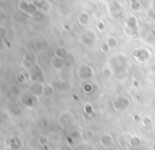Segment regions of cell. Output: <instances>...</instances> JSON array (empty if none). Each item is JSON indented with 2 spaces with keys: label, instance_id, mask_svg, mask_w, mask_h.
Here are the masks:
<instances>
[{
  "label": "cell",
  "instance_id": "6da1fadb",
  "mask_svg": "<svg viewBox=\"0 0 155 150\" xmlns=\"http://www.w3.org/2000/svg\"><path fill=\"white\" fill-rule=\"evenodd\" d=\"M109 65L116 78H119V75L120 77H124L129 70L128 57L123 53H116L111 56L109 59Z\"/></svg>",
  "mask_w": 155,
  "mask_h": 150
},
{
  "label": "cell",
  "instance_id": "7a4b0ae2",
  "mask_svg": "<svg viewBox=\"0 0 155 150\" xmlns=\"http://www.w3.org/2000/svg\"><path fill=\"white\" fill-rule=\"evenodd\" d=\"M112 105L114 110H116L118 112H124L130 108L131 99L126 95H118V96L113 99Z\"/></svg>",
  "mask_w": 155,
  "mask_h": 150
},
{
  "label": "cell",
  "instance_id": "3957f363",
  "mask_svg": "<svg viewBox=\"0 0 155 150\" xmlns=\"http://www.w3.org/2000/svg\"><path fill=\"white\" fill-rule=\"evenodd\" d=\"M77 76L82 82H89L94 76V69L90 65H87V64L81 65L77 69Z\"/></svg>",
  "mask_w": 155,
  "mask_h": 150
},
{
  "label": "cell",
  "instance_id": "277c9868",
  "mask_svg": "<svg viewBox=\"0 0 155 150\" xmlns=\"http://www.w3.org/2000/svg\"><path fill=\"white\" fill-rule=\"evenodd\" d=\"M79 41L84 45L92 47L94 43L97 41V34H96V32L94 30H86L80 35Z\"/></svg>",
  "mask_w": 155,
  "mask_h": 150
},
{
  "label": "cell",
  "instance_id": "5b68a950",
  "mask_svg": "<svg viewBox=\"0 0 155 150\" xmlns=\"http://www.w3.org/2000/svg\"><path fill=\"white\" fill-rule=\"evenodd\" d=\"M29 76H30V79L33 82H41L42 84L43 80H45V75H43L42 70L38 66H34L32 68H30Z\"/></svg>",
  "mask_w": 155,
  "mask_h": 150
},
{
  "label": "cell",
  "instance_id": "8992f818",
  "mask_svg": "<svg viewBox=\"0 0 155 150\" xmlns=\"http://www.w3.org/2000/svg\"><path fill=\"white\" fill-rule=\"evenodd\" d=\"M59 123L62 127L69 128L75 124V116L73 115V113L70 111L62 112L59 116Z\"/></svg>",
  "mask_w": 155,
  "mask_h": 150
},
{
  "label": "cell",
  "instance_id": "52a82bcc",
  "mask_svg": "<svg viewBox=\"0 0 155 150\" xmlns=\"http://www.w3.org/2000/svg\"><path fill=\"white\" fill-rule=\"evenodd\" d=\"M19 8H20L23 13H25V14H28V15H31V16H33V15L37 12L36 6H35L32 2H29V1H27V0H22V1L20 2Z\"/></svg>",
  "mask_w": 155,
  "mask_h": 150
},
{
  "label": "cell",
  "instance_id": "ba28073f",
  "mask_svg": "<svg viewBox=\"0 0 155 150\" xmlns=\"http://www.w3.org/2000/svg\"><path fill=\"white\" fill-rule=\"evenodd\" d=\"M35 97L36 96H34L31 93H25V94H23L22 96L20 97V103L22 104L25 108H33L35 106V103H36Z\"/></svg>",
  "mask_w": 155,
  "mask_h": 150
},
{
  "label": "cell",
  "instance_id": "9c48e42d",
  "mask_svg": "<svg viewBox=\"0 0 155 150\" xmlns=\"http://www.w3.org/2000/svg\"><path fill=\"white\" fill-rule=\"evenodd\" d=\"M99 144L104 148H109L113 145V136L110 133H104L99 138Z\"/></svg>",
  "mask_w": 155,
  "mask_h": 150
},
{
  "label": "cell",
  "instance_id": "30bf717a",
  "mask_svg": "<svg viewBox=\"0 0 155 150\" xmlns=\"http://www.w3.org/2000/svg\"><path fill=\"white\" fill-rule=\"evenodd\" d=\"M124 25H126L127 29H129L130 31L132 30H136L138 27V19L134 15H129L128 18L124 20Z\"/></svg>",
  "mask_w": 155,
  "mask_h": 150
},
{
  "label": "cell",
  "instance_id": "8fae6325",
  "mask_svg": "<svg viewBox=\"0 0 155 150\" xmlns=\"http://www.w3.org/2000/svg\"><path fill=\"white\" fill-rule=\"evenodd\" d=\"M22 60L27 66H30V68L36 66V55L33 52H27L22 55Z\"/></svg>",
  "mask_w": 155,
  "mask_h": 150
},
{
  "label": "cell",
  "instance_id": "7c38bea8",
  "mask_svg": "<svg viewBox=\"0 0 155 150\" xmlns=\"http://www.w3.org/2000/svg\"><path fill=\"white\" fill-rule=\"evenodd\" d=\"M43 87L41 82H33L30 87V93L34 96H40L43 94Z\"/></svg>",
  "mask_w": 155,
  "mask_h": 150
},
{
  "label": "cell",
  "instance_id": "4fadbf2b",
  "mask_svg": "<svg viewBox=\"0 0 155 150\" xmlns=\"http://www.w3.org/2000/svg\"><path fill=\"white\" fill-rule=\"evenodd\" d=\"M77 20L80 25L82 27H88L91 22V16L89 12H81L77 17Z\"/></svg>",
  "mask_w": 155,
  "mask_h": 150
},
{
  "label": "cell",
  "instance_id": "5bb4252c",
  "mask_svg": "<svg viewBox=\"0 0 155 150\" xmlns=\"http://www.w3.org/2000/svg\"><path fill=\"white\" fill-rule=\"evenodd\" d=\"M51 65H52V68L56 71H59V70H62L65 66V59H62V58H59V57H54L51 62Z\"/></svg>",
  "mask_w": 155,
  "mask_h": 150
},
{
  "label": "cell",
  "instance_id": "9a60e30c",
  "mask_svg": "<svg viewBox=\"0 0 155 150\" xmlns=\"http://www.w3.org/2000/svg\"><path fill=\"white\" fill-rule=\"evenodd\" d=\"M32 3L36 6L38 11H42V12L47 13L48 10H49V3H48L47 0H33Z\"/></svg>",
  "mask_w": 155,
  "mask_h": 150
},
{
  "label": "cell",
  "instance_id": "2e32d148",
  "mask_svg": "<svg viewBox=\"0 0 155 150\" xmlns=\"http://www.w3.org/2000/svg\"><path fill=\"white\" fill-rule=\"evenodd\" d=\"M128 145L133 149H136V148H139L141 146V140L139 136L137 135H131L129 136V142H128Z\"/></svg>",
  "mask_w": 155,
  "mask_h": 150
},
{
  "label": "cell",
  "instance_id": "e0dca14e",
  "mask_svg": "<svg viewBox=\"0 0 155 150\" xmlns=\"http://www.w3.org/2000/svg\"><path fill=\"white\" fill-rule=\"evenodd\" d=\"M70 53H69V50L64 47H58L57 49L55 50V56L56 57H59L62 58V59H67L69 57Z\"/></svg>",
  "mask_w": 155,
  "mask_h": 150
},
{
  "label": "cell",
  "instance_id": "ac0fdd59",
  "mask_svg": "<svg viewBox=\"0 0 155 150\" xmlns=\"http://www.w3.org/2000/svg\"><path fill=\"white\" fill-rule=\"evenodd\" d=\"M151 58V52H150L149 49H146V48H141V54L140 57L138 58L137 62H146Z\"/></svg>",
  "mask_w": 155,
  "mask_h": 150
},
{
  "label": "cell",
  "instance_id": "d6986e66",
  "mask_svg": "<svg viewBox=\"0 0 155 150\" xmlns=\"http://www.w3.org/2000/svg\"><path fill=\"white\" fill-rule=\"evenodd\" d=\"M94 136H95V133H94V131L93 130H91V129H87V130H84V132H82V134H81V138H82V140L84 141V142H91V141L94 138Z\"/></svg>",
  "mask_w": 155,
  "mask_h": 150
},
{
  "label": "cell",
  "instance_id": "ffe728a7",
  "mask_svg": "<svg viewBox=\"0 0 155 150\" xmlns=\"http://www.w3.org/2000/svg\"><path fill=\"white\" fill-rule=\"evenodd\" d=\"M55 93V88L52 85H45L43 87V96L45 97H52Z\"/></svg>",
  "mask_w": 155,
  "mask_h": 150
},
{
  "label": "cell",
  "instance_id": "44dd1931",
  "mask_svg": "<svg viewBox=\"0 0 155 150\" xmlns=\"http://www.w3.org/2000/svg\"><path fill=\"white\" fill-rule=\"evenodd\" d=\"M106 42L108 43L110 49L113 50V49H116L117 45H118V39L115 37V36H109V37L107 38Z\"/></svg>",
  "mask_w": 155,
  "mask_h": 150
},
{
  "label": "cell",
  "instance_id": "7402d4cb",
  "mask_svg": "<svg viewBox=\"0 0 155 150\" xmlns=\"http://www.w3.org/2000/svg\"><path fill=\"white\" fill-rule=\"evenodd\" d=\"M101 74L104 76L106 79H110L112 76H114V73H113V70L111 69L110 66H107V67H104L102 68V71H101Z\"/></svg>",
  "mask_w": 155,
  "mask_h": 150
},
{
  "label": "cell",
  "instance_id": "603a6c76",
  "mask_svg": "<svg viewBox=\"0 0 155 150\" xmlns=\"http://www.w3.org/2000/svg\"><path fill=\"white\" fill-rule=\"evenodd\" d=\"M33 20L34 21H37V22H40V21H43L45 18V13L42 12V11H38L37 10V12L35 13L34 15L32 16Z\"/></svg>",
  "mask_w": 155,
  "mask_h": 150
},
{
  "label": "cell",
  "instance_id": "cb8c5ba5",
  "mask_svg": "<svg viewBox=\"0 0 155 150\" xmlns=\"http://www.w3.org/2000/svg\"><path fill=\"white\" fill-rule=\"evenodd\" d=\"M82 91L87 94H91V93L94 91V86L92 82H84V85H82Z\"/></svg>",
  "mask_w": 155,
  "mask_h": 150
},
{
  "label": "cell",
  "instance_id": "d4e9b609",
  "mask_svg": "<svg viewBox=\"0 0 155 150\" xmlns=\"http://www.w3.org/2000/svg\"><path fill=\"white\" fill-rule=\"evenodd\" d=\"M114 16L116 17V18H118V19H120V20H124V21L129 17V14H128V12H127L126 10H124V8H120V10L118 11V12L115 13Z\"/></svg>",
  "mask_w": 155,
  "mask_h": 150
},
{
  "label": "cell",
  "instance_id": "484cf974",
  "mask_svg": "<svg viewBox=\"0 0 155 150\" xmlns=\"http://www.w3.org/2000/svg\"><path fill=\"white\" fill-rule=\"evenodd\" d=\"M20 142L17 138H12L11 142L8 143V148L11 150H19L20 149Z\"/></svg>",
  "mask_w": 155,
  "mask_h": 150
},
{
  "label": "cell",
  "instance_id": "4316f807",
  "mask_svg": "<svg viewBox=\"0 0 155 150\" xmlns=\"http://www.w3.org/2000/svg\"><path fill=\"white\" fill-rule=\"evenodd\" d=\"M8 110H10V111L12 112V114L15 115V116H19V115L21 114V109L17 105H15V104H12V105L8 106Z\"/></svg>",
  "mask_w": 155,
  "mask_h": 150
},
{
  "label": "cell",
  "instance_id": "83f0119b",
  "mask_svg": "<svg viewBox=\"0 0 155 150\" xmlns=\"http://www.w3.org/2000/svg\"><path fill=\"white\" fill-rule=\"evenodd\" d=\"M120 8H121V5L117 1L113 0V1L110 2V11H111V13H114V14H115V13L118 12Z\"/></svg>",
  "mask_w": 155,
  "mask_h": 150
},
{
  "label": "cell",
  "instance_id": "f1b7e54d",
  "mask_svg": "<svg viewBox=\"0 0 155 150\" xmlns=\"http://www.w3.org/2000/svg\"><path fill=\"white\" fill-rule=\"evenodd\" d=\"M129 5H130V10L133 11V12H139V11L143 10V5H141V3L139 2V0L129 4Z\"/></svg>",
  "mask_w": 155,
  "mask_h": 150
},
{
  "label": "cell",
  "instance_id": "f546056e",
  "mask_svg": "<svg viewBox=\"0 0 155 150\" xmlns=\"http://www.w3.org/2000/svg\"><path fill=\"white\" fill-rule=\"evenodd\" d=\"M129 37H130L131 40H138L139 38H140V33H139L138 30H132V31H130V33H129Z\"/></svg>",
  "mask_w": 155,
  "mask_h": 150
},
{
  "label": "cell",
  "instance_id": "4dcf8cb0",
  "mask_svg": "<svg viewBox=\"0 0 155 150\" xmlns=\"http://www.w3.org/2000/svg\"><path fill=\"white\" fill-rule=\"evenodd\" d=\"M139 2L143 5V8H145L147 11H149L153 5V0H139Z\"/></svg>",
  "mask_w": 155,
  "mask_h": 150
},
{
  "label": "cell",
  "instance_id": "1f68e13d",
  "mask_svg": "<svg viewBox=\"0 0 155 150\" xmlns=\"http://www.w3.org/2000/svg\"><path fill=\"white\" fill-rule=\"evenodd\" d=\"M84 111L86 114L91 115L94 113V107L90 103H87V104H84Z\"/></svg>",
  "mask_w": 155,
  "mask_h": 150
},
{
  "label": "cell",
  "instance_id": "d6a6232c",
  "mask_svg": "<svg viewBox=\"0 0 155 150\" xmlns=\"http://www.w3.org/2000/svg\"><path fill=\"white\" fill-rule=\"evenodd\" d=\"M88 6H89V11H90V12H92V13H97L98 12V6H97V4H96V2L89 1Z\"/></svg>",
  "mask_w": 155,
  "mask_h": 150
},
{
  "label": "cell",
  "instance_id": "836d02e7",
  "mask_svg": "<svg viewBox=\"0 0 155 150\" xmlns=\"http://www.w3.org/2000/svg\"><path fill=\"white\" fill-rule=\"evenodd\" d=\"M100 50H101V52L102 53H104V54H107V53H109V52L111 51V49H110V47L108 45V43L104 41V42H102L101 43V45H100Z\"/></svg>",
  "mask_w": 155,
  "mask_h": 150
},
{
  "label": "cell",
  "instance_id": "e575fe53",
  "mask_svg": "<svg viewBox=\"0 0 155 150\" xmlns=\"http://www.w3.org/2000/svg\"><path fill=\"white\" fill-rule=\"evenodd\" d=\"M38 141H39V144L43 145V146L49 144V138H48V136H45V135H40V138H38Z\"/></svg>",
  "mask_w": 155,
  "mask_h": 150
},
{
  "label": "cell",
  "instance_id": "d590c367",
  "mask_svg": "<svg viewBox=\"0 0 155 150\" xmlns=\"http://www.w3.org/2000/svg\"><path fill=\"white\" fill-rule=\"evenodd\" d=\"M96 29L100 32H104V29H106V25H104V21H101V20L97 21V23H96Z\"/></svg>",
  "mask_w": 155,
  "mask_h": 150
},
{
  "label": "cell",
  "instance_id": "8d00e7d4",
  "mask_svg": "<svg viewBox=\"0 0 155 150\" xmlns=\"http://www.w3.org/2000/svg\"><path fill=\"white\" fill-rule=\"evenodd\" d=\"M58 150H73V149H72V147L69 146L68 144H64V145H61V146L58 148Z\"/></svg>",
  "mask_w": 155,
  "mask_h": 150
},
{
  "label": "cell",
  "instance_id": "74e56055",
  "mask_svg": "<svg viewBox=\"0 0 155 150\" xmlns=\"http://www.w3.org/2000/svg\"><path fill=\"white\" fill-rule=\"evenodd\" d=\"M143 124H145L146 126H150L152 124V121L149 117H145V118H143Z\"/></svg>",
  "mask_w": 155,
  "mask_h": 150
},
{
  "label": "cell",
  "instance_id": "f35d334b",
  "mask_svg": "<svg viewBox=\"0 0 155 150\" xmlns=\"http://www.w3.org/2000/svg\"><path fill=\"white\" fill-rule=\"evenodd\" d=\"M132 84H133V87H134V88H137V87H138L139 86V84H138V82H137V80H133V82H132Z\"/></svg>",
  "mask_w": 155,
  "mask_h": 150
},
{
  "label": "cell",
  "instance_id": "ab89813d",
  "mask_svg": "<svg viewBox=\"0 0 155 150\" xmlns=\"http://www.w3.org/2000/svg\"><path fill=\"white\" fill-rule=\"evenodd\" d=\"M151 150H155V141L151 144Z\"/></svg>",
  "mask_w": 155,
  "mask_h": 150
},
{
  "label": "cell",
  "instance_id": "60d3db41",
  "mask_svg": "<svg viewBox=\"0 0 155 150\" xmlns=\"http://www.w3.org/2000/svg\"><path fill=\"white\" fill-rule=\"evenodd\" d=\"M135 1H137V0H128V2H129V4H131V3H133V2H135Z\"/></svg>",
  "mask_w": 155,
  "mask_h": 150
},
{
  "label": "cell",
  "instance_id": "b9f144b4",
  "mask_svg": "<svg viewBox=\"0 0 155 150\" xmlns=\"http://www.w3.org/2000/svg\"><path fill=\"white\" fill-rule=\"evenodd\" d=\"M1 48H2V42H1V40H0V50H1Z\"/></svg>",
  "mask_w": 155,
  "mask_h": 150
},
{
  "label": "cell",
  "instance_id": "7bdbcfd3",
  "mask_svg": "<svg viewBox=\"0 0 155 150\" xmlns=\"http://www.w3.org/2000/svg\"><path fill=\"white\" fill-rule=\"evenodd\" d=\"M154 134H155V126H154Z\"/></svg>",
  "mask_w": 155,
  "mask_h": 150
},
{
  "label": "cell",
  "instance_id": "ee69618b",
  "mask_svg": "<svg viewBox=\"0 0 155 150\" xmlns=\"http://www.w3.org/2000/svg\"><path fill=\"white\" fill-rule=\"evenodd\" d=\"M0 68H1V62H0Z\"/></svg>",
  "mask_w": 155,
  "mask_h": 150
}]
</instances>
